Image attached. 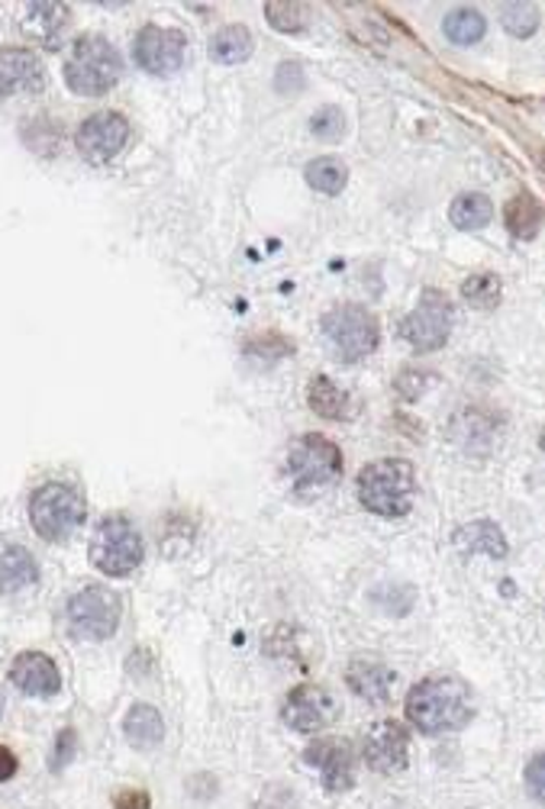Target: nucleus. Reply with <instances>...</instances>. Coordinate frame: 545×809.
Returning <instances> with one entry per match:
<instances>
[{"label":"nucleus","instance_id":"nucleus-10","mask_svg":"<svg viewBox=\"0 0 545 809\" xmlns=\"http://www.w3.org/2000/svg\"><path fill=\"white\" fill-rule=\"evenodd\" d=\"M126 139H129V123L116 110H100L78 126L75 146L88 162L103 165L123 152Z\"/></svg>","mask_w":545,"mask_h":809},{"label":"nucleus","instance_id":"nucleus-18","mask_svg":"<svg viewBox=\"0 0 545 809\" xmlns=\"http://www.w3.org/2000/svg\"><path fill=\"white\" fill-rule=\"evenodd\" d=\"M391 684H394V674H391L381 661L359 658V661L349 664V687H352L362 700H368V704H387Z\"/></svg>","mask_w":545,"mask_h":809},{"label":"nucleus","instance_id":"nucleus-17","mask_svg":"<svg viewBox=\"0 0 545 809\" xmlns=\"http://www.w3.org/2000/svg\"><path fill=\"white\" fill-rule=\"evenodd\" d=\"M39 581L36 558L26 545L13 539H0V594H20Z\"/></svg>","mask_w":545,"mask_h":809},{"label":"nucleus","instance_id":"nucleus-12","mask_svg":"<svg viewBox=\"0 0 545 809\" xmlns=\"http://www.w3.org/2000/svg\"><path fill=\"white\" fill-rule=\"evenodd\" d=\"M184 49L187 46H184V36L178 29L146 26V29H139L136 42H133V59L149 75H172L184 65Z\"/></svg>","mask_w":545,"mask_h":809},{"label":"nucleus","instance_id":"nucleus-13","mask_svg":"<svg viewBox=\"0 0 545 809\" xmlns=\"http://www.w3.org/2000/svg\"><path fill=\"white\" fill-rule=\"evenodd\" d=\"M336 717H339L336 697L317 684H300L284 700V722L294 732H320L330 722H336Z\"/></svg>","mask_w":545,"mask_h":809},{"label":"nucleus","instance_id":"nucleus-31","mask_svg":"<svg viewBox=\"0 0 545 809\" xmlns=\"http://www.w3.org/2000/svg\"><path fill=\"white\" fill-rule=\"evenodd\" d=\"M310 133L320 136V139H339V136L346 133V116H343V110H336V107L317 110L313 120H310Z\"/></svg>","mask_w":545,"mask_h":809},{"label":"nucleus","instance_id":"nucleus-26","mask_svg":"<svg viewBox=\"0 0 545 809\" xmlns=\"http://www.w3.org/2000/svg\"><path fill=\"white\" fill-rule=\"evenodd\" d=\"M443 29H446V36L453 39L455 46H474L484 36L487 23L474 7H455V10L446 13Z\"/></svg>","mask_w":545,"mask_h":809},{"label":"nucleus","instance_id":"nucleus-20","mask_svg":"<svg viewBox=\"0 0 545 809\" xmlns=\"http://www.w3.org/2000/svg\"><path fill=\"white\" fill-rule=\"evenodd\" d=\"M504 220H507V229H510L513 239L530 242V239L540 233V226H543V207H540V200H536L533 194L523 190V194H517V197L507 203Z\"/></svg>","mask_w":545,"mask_h":809},{"label":"nucleus","instance_id":"nucleus-14","mask_svg":"<svg viewBox=\"0 0 545 809\" xmlns=\"http://www.w3.org/2000/svg\"><path fill=\"white\" fill-rule=\"evenodd\" d=\"M407 755H410V738L400 722L381 720L364 732V764L371 771L397 774L407 768Z\"/></svg>","mask_w":545,"mask_h":809},{"label":"nucleus","instance_id":"nucleus-7","mask_svg":"<svg viewBox=\"0 0 545 809\" xmlns=\"http://www.w3.org/2000/svg\"><path fill=\"white\" fill-rule=\"evenodd\" d=\"M323 333L343 361H359L377 349V320L359 303H343L330 310L323 316Z\"/></svg>","mask_w":545,"mask_h":809},{"label":"nucleus","instance_id":"nucleus-36","mask_svg":"<svg viewBox=\"0 0 545 809\" xmlns=\"http://www.w3.org/2000/svg\"><path fill=\"white\" fill-rule=\"evenodd\" d=\"M543 455H545V433H543Z\"/></svg>","mask_w":545,"mask_h":809},{"label":"nucleus","instance_id":"nucleus-27","mask_svg":"<svg viewBox=\"0 0 545 809\" xmlns=\"http://www.w3.org/2000/svg\"><path fill=\"white\" fill-rule=\"evenodd\" d=\"M349 181V169L343 165V159H333V155H323V159H313L307 165V184L320 194H339Z\"/></svg>","mask_w":545,"mask_h":809},{"label":"nucleus","instance_id":"nucleus-8","mask_svg":"<svg viewBox=\"0 0 545 809\" xmlns=\"http://www.w3.org/2000/svg\"><path fill=\"white\" fill-rule=\"evenodd\" d=\"M69 630L85 642H103L120 626V597L107 587H85L69 600Z\"/></svg>","mask_w":545,"mask_h":809},{"label":"nucleus","instance_id":"nucleus-24","mask_svg":"<svg viewBox=\"0 0 545 809\" xmlns=\"http://www.w3.org/2000/svg\"><path fill=\"white\" fill-rule=\"evenodd\" d=\"M491 213H494V207H491V200L484 194H461V197H455L453 207H449L453 226L465 229V233L484 229L491 223Z\"/></svg>","mask_w":545,"mask_h":809},{"label":"nucleus","instance_id":"nucleus-21","mask_svg":"<svg viewBox=\"0 0 545 809\" xmlns=\"http://www.w3.org/2000/svg\"><path fill=\"white\" fill-rule=\"evenodd\" d=\"M123 732H126V742L133 745V748H152V745H159L162 742V735H165V722L159 717V710L156 707H149V704H136L129 713H126V720H123Z\"/></svg>","mask_w":545,"mask_h":809},{"label":"nucleus","instance_id":"nucleus-6","mask_svg":"<svg viewBox=\"0 0 545 809\" xmlns=\"http://www.w3.org/2000/svg\"><path fill=\"white\" fill-rule=\"evenodd\" d=\"M455 313L453 303L446 294L439 290H426L423 300L413 307V313H407L397 326V336L413 346L417 352H433L439 346H446L449 333H453Z\"/></svg>","mask_w":545,"mask_h":809},{"label":"nucleus","instance_id":"nucleus-9","mask_svg":"<svg viewBox=\"0 0 545 809\" xmlns=\"http://www.w3.org/2000/svg\"><path fill=\"white\" fill-rule=\"evenodd\" d=\"M339 471H343V455L326 436L307 433L304 439L294 443V449H290V474L297 477L300 487L333 484L339 477Z\"/></svg>","mask_w":545,"mask_h":809},{"label":"nucleus","instance_id":"nucleus-22","mask_svg":"<svg viewBox=\"0 0 545 809\" xmlns=\"http://www.w3.org/2000/svg\"><path fill=\"white\" fill-rule=\"evenodd\" d=\"M307 397H310L313 413L323 416V420H346L349 416V394L333 377H326V374H320V377L310 381Z\"/></svg>","mask_w":545,"mask_h":809},{"label":"nucleus","instance_id":"nucleus-2","mask_svg":"<svg viewBox=\"0 0 545 809\" xmlns=\"http://www.w3.org/2000/svg\"><path fill=\"white\" fill-rule=\"evenodd\" d=\"M413 494H417V477H413V464L404 458H381L364 464L359 474V500L368 513L374 516H387L397 520L404 513H410L413 507Z\"/></svg>","mask_w":545,"mask_h":809},{"label":"nucleus","instance_id":"nucleus-5","mask_svg":"<svg viewBox=\"0 0 545 809\" xmlns=\"http://www.w3.org/2000/svg\"><path fill=\"white\" fill-rule=\"evenodd\" d=\"M94 568L107 577H126L143 561V539L123 516H107L91 536Z\"/></svg>","mask_w":545,"mask_h":809},{"label":"nucleus","instance_id":"nucleus-1","mask_svg":"<svg viewBox=\"0 0 545 809\" xmlns=\"http://www.w3.org/2000/svg\"><path fill=\"white\" fill-rule=\"evenodd\" d=\"M407 720L426 735H446L471 720V690L455 677L420 681L407 697Z\"/></svg>","mask_w":545,"mask_h":809},{"label":"nucleus","instance_id":"nucleus-19","mask_svg":"<svg viewBox=\"0 0 545 809\" xmlns=\"http://www.w3.org/2000/svg\"><path fill=\"white\" fill-rule=\"evenodd\" d=\"M453 542L455 548H461L465 555H478V551H484L491 558H504L507 555V539H504L500 526L491 523V520H478V523L461 526L453 536Z\"/></svg>","mask_w":545,"mask_h":809},{"label":"nucleus","instance_id":"nucleus-32","mask_svg":"<svg viewBox=\"0 0 545 809\" xmlns=\"http://www.w3.org/2000/svg\"><path fill=\"white\" fill-rule=\"evenodd\" d=\"M527 787H530L533 797L545 800V751L527 764Z\"/></svg>","mask_w":545,"mask_h":809},{"label":"nucleus","instance_id":"nucleus-15","mask_svg":"<svg viewBox=\"0 0 545 809\" xmlns=\"http://www.w3.org/2000/svg\"><path fill=\"white\" fill-rule=\"evenodd\" d=\"M10 681L26 697H52L62 687V674H59L55 661L42 651H23L10 664Z\"/></svg>","mask_w":545,"mask_h":809},{"label":"nucleus","instance_id":"nucleus-4","mask_svg":"<svg viewBox=\"0 0 545 809\" xmlns=\"http://www.w3.org/2000/svg\"><path fill=\"white\" fill-rule=\"evenodd\" d=\"M29 523L46 542H65L85 523V500L69 484H42L29 500Z\"/></svg>","mask_w":545,"mask_h":809},{"label":"nucleus","instance_id":"nucleus-34","mask_svg":"<svg viewBox=\"0 0 545 809\" xmlns=\"http://www.w3.org/2000/svg\"><path fill=\"white\" fill-rule=\"evenodd\" d=\"M13 774H16V755H13L10 748H3V745H0V784H3V781H10Z\"/></svg>","mask_w":545,"mask_h":809},{"label":"nucleus","instance_id":"nucleus-25","mask_svg":"<svg viewBox=\"0 0 545 809\" xmlns=\"http://www.w3.org/2000/svg\"><path fill=\"white\" fill-rule=\"evenodd\" d=\"M65 20H69V7H65V3H29V7H26L23 26H26L36 39L55 42V33L65 26Z\"/></svg>","mask_w":545,"mask_h":809},{"label":"nucleus","instance_id":"nucleus-30","mask_svg":"<svg viewBox=\"0 0 545 809\" xmlns=\"http://www.w3.org/2000/svg\"><path fill=\"white\" fill-rule=\"evenodd\" d=\"M269 23L281 33H300L307 26V7L304 3H290V0H277L269 3Z\"/></svg>","mask_w":545,"mask_h":809},{"label":"nucleus","instance_id":"nucleus-33","mask_svg":"<svg viewBox=\"0 0 545 809\" xmlns=\"http://www.w3.org/2000/svg\"><path fill=\"white\" fill-rule=\"evenodd\" d=\"M116 809H149V794L146 791H123L116 797Z\"/></svg>","mask_w":545,"mask_h":809},{"label":"nucleus","instance_id":"nucleus-35","mask_svg":"<svg viewBox=\"0 0 545 809\" xmlns=\"http://www.w3.org/2000/svg\"><path fill=\"white\" fill-rule=\"evenodd\" d=\"M0 717H3V694H0Z\"/></svg>","mask_w":545,"mask_h":809},{"label":"nucleus","instance_id":"nucleus-11","mask_svg":"<svg viewBox=\"0 0 545 809\" xmlns=\"http://www.w3.org/2000/svg\"><path fill=\"white\" fill-rule=\"evenodd\" d=\"M304 761L310 768H320L323 787L333 794L349 791L356 784V751H352V742H346L339 735H326V738L310 742L304 751Z\"/></svg>","mask_w":545,"mask_h":809},{"label":"nucleus","instance_id":"nucleus-29","mask_svg":"<svg viewBox=\"0 0 545 809\" xmlns=\"http://www.w3.org/2000/svg\"><path fill=\"white\" fill-rule=\"evenodd\" d=\"M500 20H504V29L510 36L530 39L536 33V26H540V10L533 3H507L504 13H500Z\"/></svg>","mask_w":545,"mask_h":809},{"label":"nucleus","instance_id":"nucleus-16","mask_svg":"<svg viewBox=\"0 0 545 809\" xmlns=\"http://www.w3.org/2000/svg\"><path fill=\"white\" fill-rule=\"evenodd\" d=\"M46 88V72L29 49H0V97L36 94Z\"/></svg>","mask_w":545,"mask_h":809},{"label":"nucleus","instance_id":"nucleus-3","mask_svg":"<svg viewBox=\"0 0 545 809\" xmlns=\"http://www.w3.org/2000/svg\"><path fill=\"white\" fill-rule=\"evenodd\" d=\"M123 75V62H120V52L113 49L110 39L103 36H82L69 55V65H65V85L82 94V97H97V94H107L120 82Z\"/></svg>","mask_w":545,"mask_h":809},{"label":"nucleus","instance_id":"nucleus-23","mask_svg":"<svg viewBox=\"0 0 545 809\" xmlns=\"http://www.w3.org/2000/svg\"><path fill=\"white\" fill-rule=\"evenodd\" d=\"M210 55H213V62H223V65L246 62L252 55V33L246 26H223L210 39Z\"/></svg>","mask_w":545,"mask_h":809},{"label":"nucleus","instance_id":"nucleus-28","mask_svg":"<svg viewBox=\"0 0 545 809\" xmlns=\"http://www.w3.org/2000/svg\"><path fill=\"white\" fill-rule=\"evenodd\" d=\"M461 294L474 310H491L500 303V277L497 274H474L461 284Z\"/></svg>","mask_w":545,"mask_h":809}]
</instances>
